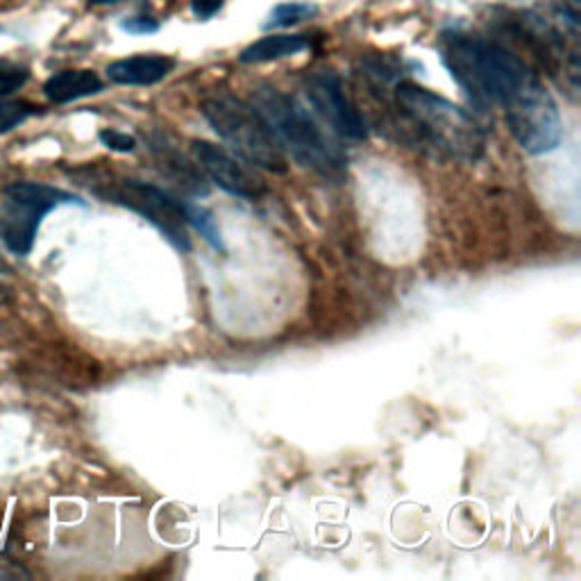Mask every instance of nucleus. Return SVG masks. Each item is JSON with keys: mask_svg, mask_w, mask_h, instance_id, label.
<instances>
[{"mask_svg": "<svg viewBox=\"0 0 581 581\" xmlns=\"http://www.w3.org/2000/svg\"><path fill=\"white\" fill-rule=\"evenodd\" d=\"M443 62L478 108L504 112L509 132L524 152L545 154L559 148L563 123L557 102L511 50L480 37L452 34L443 46Z\"/></svg>", "mask_w": 581, "mask_h": 581, "instance_id": "f257e3e1", "label": "nucleus"}, {"mask_svg": "<svg viewBox=\"0 0 581 581\" xmlns=\"http://www.w3.org/2000/svg\"><path fill=\"white\" fill-rule=\"evenodd\" d=\"M252 108L269 123L282 150L300 167L330 180H339L345 173L343 152L295 98L271 84H261L252 91Z\"/></svg>", "mask_w": 581, "mask_h": 581, "instance_id": "f03ea898", "label": "nucleus"}, {"mask_svg": "<svg viewBox=\"0 0 581 581\" xmlns=\"http://www.w3.org/2000/svg\"><path fill=\"white\" fill-rule=\"evenodd\" d=\"M200 112L246 164L269 173H287V154L252 104L232 93H217L202 100Z\"/></svg>", "mask_w": 581, "mask_h": 581, "instance_id": "7ed1b4c3", "label": "nucleus"}, {"mask_svg": "<svg viewBox=\"0 0 581 581\" xmlns=\"http://www.w3.org/2000/svg\"><path fill=\"white\" fill-rule=\"evenodd\" d=\"M395 98L411 123L457 160L478 162L484 154L487 139L480 126L454 102L411 82L398 84Z\"/></svg>", "mask_w": 581, "mask_h": 581, "instance_id": "20e7f679", "label": "nucleus"}, {"mask_svg": "<svg viewBox=\"0 0 581 581\" xmlns=\"http://www.w3.org/2000/svg\"><path fill=\"white\" fill-rule=\"evenodd\" d=\"M62 204H84L78 196L39 182H17L0 202V239L12 254H30L43 217Z\"/></svg>", "mask_w": 581, "mask_h": 581, "instance_id": "39448f33", "label": "nucleus"}, {"mask_svg": "<svg viewBox=\"0 0 581 581\" xmlns=\"http://www.w3.org/2000/svg\"><path fill=\"white\" fill-rule=\"evenodd\" d=\"M112 198L114 202L128 207L134 214L152 223L176 250H191L187 202H182L180 198L139 180H121V184L112 191Z\"/></svg>", "mask_w": 581, "mask_h": 581, "instance_id": "423d86ee", "label": "nucleus"}, {"mask_svg": "<svg viewBox=\"0 0 581 581\" xmlns=\"http://www.w3.org/2000/svg\"><path fill=\"white\" fill-rule=\"evenodd\" d=\"M304 96L313 112L319 114L339 137L350 141H363L368 137L363 117L357 112V108L343 89L341 78L334 71L311 73L304 80Z\"/></svg>", "mask_w": 581, "mask_h": 581, "instance_id": "0eeeda50", "label": "nucleus"}, {"mask_svg": "<svg viewBox=\"0 0 581 581\" xmlns=\"http://www.w3.org/2000/svg\"><path fill=\"white\" fill-rule=\"evenodd\" d=\"M193 154L200 171L221 191L241 200H257L263 193V184L226 148L209 141H193Z\"/></svg>", "mask_w": 581, "mask_h": 581, "instance_id": "6e6552de", "label": "nucleus"}, {"mask_svg": "<svg viewBox=\"0 0 581 581\" xmlns=\"http://www.w3.org/2000/svg\"><path fill=\"white\" fill-rule=\"evenodd\" d=\"M173 71V60L162 56H137L108 67V78L117 84L150 87L162 82Z\"/></svg>", "mask_w": 581, "mask_h": 581, "instance_id": "1a4fd4ad", "label": "nucleus"}, {"mask_svg": "<svg viewBox=\"0 0 581 581\" xmlns=\"http://www.w3.org/2000/svg\"><path fill=\"white\" fill-rule=\"evenodd\" d=\"M152 152H154V160L160 162V167L171 173L178 184H182L189 193L193 196H207V182L204 176L198 171V164H191L184 154H180L164 137H160L157 141H152Z\"/></svg>", "mask_w": 581, "mask_h": 581, "instance_id": "9d476101", "label": "nucleus"}, {"mask_svg": "<svg viewBox=\"0 0 581 581\" xmlns=\"http://www.w3.org/2000/svg\"><path fill=\"white\" fill-rule=\"evenodd\" d=\"M102 91V80L93 71H60L43 84L48 100L64 104Z\"/></svg>", "mask_w": 581, "mask_h": 581, "instance_id": "9b49d317", "label": "nucleus"}, {"mask_svg": "<svg viewBox=\"0 0 581 581\" xmlns=\"http://www.w3.org/2000/svg\"><path fill=\"white\" fill-rule=\"evenodd\" d=\"M304 48H309V39L304 34H271L250 43L241 52L239 60L243 64H263V62L298 56V52H302Z\"/></svg>", "mask_w": 581, "mask_h": 581, "instance_id": "f8f14e48", "label": "nucleus"}, {"mask_svg": "<svg viewBox=\"0 0 581 581\" xmlns=\"http://www.w3.org/2000/svg\"><path fill=\"white\" fill-rule=\"evenodd\" d=\"M187 214H189V226L193 230H198L211 248L219 250V252H226V243H223L221 230H219L214 217H211V211H207L204 207L187 202Z\"/></svg>", "mask_w": 581, "mask_h": 581, "instance_id": "ddd939ff", "label": "nucleus"}, {"mask_svg": "<svg viewBox=\"0 0 581 581\" xmlns=\"http://www.w3.org/2000/svg\"><path fill=\"white\" fill-rule=\"evenodd\" d=\"M315 14V8L309 3H284L278 6L271 14V21L267 28H287V26H295L309 17Z\"/></svg>", "mask_w": 581, "mask_h": 581, "instance_id": "4468645a", "label": "nucleus"}, {"mask_svg": "<svg viewBox=\"0 0 581 581\" xmlns=\"http://www.w3.org/2000/svg\"><path fill=\"white\" fill-rule=\"evenodd\" d=\"M30 117V104L21 100H0V134H8Z\"/></svg>", "mask_w": 581, "mask_h": 581, "instance_id": "2eb2a0df", "label": "nucleus"}, {"mask_svg": "<svg viewBox=\"0 0 581 581\" xmlns=\"http://www.w3.org/2000/svg\"><path fill=\"white\" fill-rule=\"evenodd\" d=\"M30 80V69L17 62H0V98L19 91Z\"/></svg>", "mask_w": 581, "mask_h": 581, "instance_id": "dca6fc26", "label": "nucleus"}, {"mask_svg": "<svg viewBox=\"0 0 581 581\" xmlns=\"http://www.w3.org/2000/svg\"><path fill=\"white\" fill-rule=\"evenodd\" d=\"M98 137L104 146L117 152H132L137 148V139L126 132H119V130H102Z\"/></svg>", "mask_w": 581, "mask_h": 581, "instance_id": "f3484780", "label": "nucleus"}, {"mask_svg": "<svg viewBox=\"0 0 581 581\" xmlns=\"http://www.w3.org/2000/svg\"><path fill=\"white\" fill-rule=\"evenodd\" d=\"M221 6H223V0H193L191 10L198 19H209L221 10Z\"/></svg>", "mask_w": 581, "mask_h": 581, "instance_id": "a211bd4d", "label": "nucleus"}, {"mask_svg": "<svg viewBox=\"0 0 581 581\" xmlns=\"http://www.w3.org/2000/svg\"><path fill=\"white\" fill-rule=\"evenodd\" d=\"M121 28L132 32V34H148V32H154L157 28H160V23L152 21V19H146V17H139V19H128Z\"/></svg>", "mask_w": 581, "mask_h": 581, "instance_id": "6ab92c4d", "label": "nucleus"}, {"mask_svg": "<svg viewBox=\"0 0 581 581\" xmlns=\"http://www.w3.org/2000/svg\"><path fill=\"white\" fill-rule=\"evenodd\" d=\"M561 3H563L561 14L579 21V3H581V0H561Z\"/></svg>", "mask_w": 581, "mask_h": 581, "instance_id": "aec40b11", "label": "nucleus"}, {"mask_svg": "<svg viewBox=\"0 0 581 581\" xmlns=\"http://www.w3.org/2000/svg\"><path fill=\"white\" fill-rule=\"evenodd\" d=\"M8 273H12L10 263L6 261V257H3V254H0V276H8Z\"/></svg>", "mask_w": 581, "mask_h": 581, "instance_id": "412c9836", "label": "nucleus"}, {"mask_svg": "<svg viewBox=\"0 0 581 581\" xmlns=\"http://www.w3.org/2000/svg\"><path fill=\"white\" fill-rule=\"evenodd\" d=\"M93 6H114V3H121V0H91Z\"/></svg>", "mask_w": 581, "mask_h": 581, "instance_id": "4be33fe9", "label": "nucleus"}]
</instances>
